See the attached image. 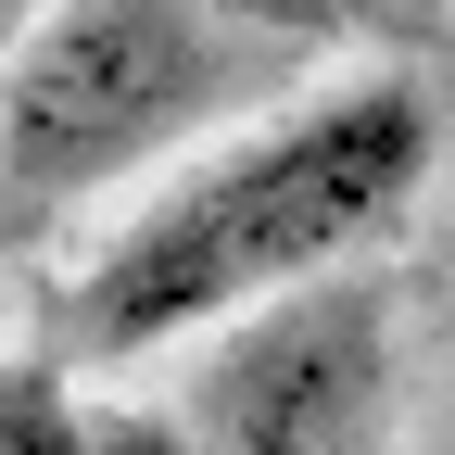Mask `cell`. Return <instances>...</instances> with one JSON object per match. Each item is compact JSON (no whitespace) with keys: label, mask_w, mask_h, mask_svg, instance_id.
<instances>
[{"label":"cell","mask_w":455,"mask_h":455,"mask_svg":"<svg viewBox=\"0 0 455 455\" xmlns=\"http://www.w3.org/2000/svg\"><path fill=\"white\" fill-rule=\"evenodd\" d=\"M26 13H38V0H0V64H13V38H26Z\"/></svg>","instance_id":"5"},{"label":"cell","mask_w":455,"mask_h":455,"mask_svg":"<svg viewBox=\"0 0 455 455\" xmlns=\"http://www.w3.org/2000/svg\"><path fill=\"white\" fill-rule=\"evenodd\" d=\"M379 430H392V304L355 266L228 316L178 392L190 455H379Z\"/></svg>","instance_id":"3"},{"label":"cell","mask_w":455,"mask_h":455,"mask_svg":"<svg viewBox=\"0 0 455 455\" xmlns=\"http://www.w3.org/2000/svg\"><path fill=\"white\" fill-rule=\"evenodd\" d=\"M253 76V38L215 0H38L0 64V190H101L178 152Z\"/></svg>","instance_id":"2"},{"label":"cell","mask_w":455,"mask_h":455,"mask_svg":"<svg viewBox=\"0 0 455 455\" xmlns=\"http://www.w3.org/2000/svg\"><path fill=\"white\" fill-rule=\"evenodd\" d=\"M430 178V101L405 76H341L291 114L241 127L164 178L76 278V341L89 355H164L190 329H228L304 278H341Z\"/></svg>","instance_id":"1"},{"label":"cell","mask_w":455,"mask_h":455,"mask_svg":"<svg viewBox=\"0 0 455 455\" xmlns=\"http://www.w3.org/2000/svg\"><path fill=\"white\" fill-rule=\"evenodd\" d=\"M0 455H190V443H178V418L101 405L89 379L38 367V355H0Z\"/></svg>","instance_id":"4"}]
</instances>
